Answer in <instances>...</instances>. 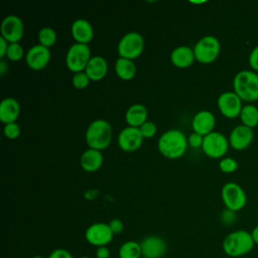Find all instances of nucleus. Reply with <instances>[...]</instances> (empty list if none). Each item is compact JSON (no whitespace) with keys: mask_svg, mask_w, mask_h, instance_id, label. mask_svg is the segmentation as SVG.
I'll return each mask as SVG.
<instances>
[{"mask_svg":"<svg viewBox=\"0 0 258 258\" xmlns=\"http://www.w3.org/2000/svg\"><path fill=\"white\" fill-rule=\"evenodd\" d=\"M187 137L178 129L164 132L158 139V151L166 158L176 159L181 157L187 148Z\"/></svg>","mask_w":258,"mask_h":258,"instance_id":"obj_1","label":"nucleus"},{"mask_svg":"<svg viewBox=\"0 0 258 258\" xmlns=\"http://www.w3.org/2000/svg\"><path fill=\"white\" fill-rule=\"evenodd\" d=\"M255 246L251 232L240 229L229 233L223 240L224 253L232 258H239L250 253Z\"/></svg>","mask_w":258,"mask_h":258,"instance_id":"obj_2","label":"nucleus"},{"mask_svg":"<svg viewBox=\"0 0 258 258\" xmlns=\"http://www.w3.org/2000/svg\"><path fill=\"white\" fill-rule=\"evenodd\" d=\"M233 89L244 102L258 101V74L252 70L238 72L233 79Z\"/></svg>","mask_w":258,"mask_h":258,"instance_id":"obj_3","label":"nucleus"},{"mask_svg":"<svg viewBox=\"0 0 258 258\" xmlns=\"http://www.w3.org/2000/svg\"><path fill=\"white\" fill-rule=\"evenodd\" d=\"M112 135L113 131L110 123L104 119H97L87 128L85 138L89 148L101 151L110 145Z\"/></svg>","mask_w":258,"mask_h":258,"instance_id":"obj_4","label":"nucleus"},{"mask_svg":"<svg viewBox=\"0 0 258 258\" xmlns=\"http://www.w3.org/2000/svg\"><path fill=\"white\" fill-rule=\"evenodd\" d=\"M221 51V44L217 37L206 35L202 37L194 47L196 59L201 63H211L215 61Z\"/></svg>","mask_w":258,"mask_h":258,"instance_id":"obj_5","label":"nucleus"},{"mask_svg":"<svg viewBox=\"0 0 258 258\" xmlns=\"http://www.w3.org/2000/svg\"><path fill=\"white\" fill-rule=\"evenodd\" d=\"M221 197L226 209L235 213L241 211L247 204L245 190L241 185L233 181L227 182L223 185Z\"/></svg>","mask_w":258,"mask_h":258,"instance_id":"obj_6","label":"nucleus"},{"mask_svg":"<svg viewBox=\"0 0 258 258\" xmlns=\"http://www.w3.org/2000/svg\"><path fill=\"white\" fill-rule=\"evenodd\" d=\"M144 49V38L143 36L136 32L130 31L126 33L119 41L117 50L120 57L135 59L143 52Z\"/></svg>","mask_w":258,"mask_h":258,"instance_id":"obj_7","label":"nucleus"},{"mask_svg":"<svg viewBox=\"0 0 258 258\" xmlns=\"http://www.w3.org/2000/svg\"><path fill=\"white\" fill-rule=\"evenodd\" d=\"M91 57V50L88 44L75 43L67 52L66 64L68 69L75 74L84 72Z\"/></svg>","mask_w":258,"mask_h":258,"instance_id":"obj_8","label":"nucleus"},{"mask_svg":"<svg viewBox=\"0 0 258 258\" xmlns=\"http://www.w3.org/2000/svg\"><path fill=\"white\" fill-rule=\"evenodd\" d=\"M229 146V140L224 134L213 131L210 134L204 136L202 149L207 156L218 159L222 158L227 153Z\"/></svg>","mask_w":258,"mask_h":258,"instance_id":"obj_9","label":"nucleus"},{"mask_svg":"<svg viewBox=\"0 0 258 258\" xmlns=\"http://www.w3.org/2000/svg\"><path fill=\"white\" fill-rule=\"evenodd\" d=\"M242 100L239 96L234 92H224L218 97L217 105L219 108L220 113L228 118V119H235L240 116L242 111L243 105Z\"/></svg>","mask_w":258,"mask_h":258,"instance_id":"obj_10","label":"nucleus"},{"mask_svg":"<svg viewBox=\"0 0 258 258\" xmlns=\"http://www.w3.org/2000/svg\"><path fill=\"white\" fill-rule=\"evenodd\" d=\"M113 236L114 234L111 231L109 224L102 222L92 224L85 232L87 242L96 247L107 246L112 241Z\"/></svg>","mask_w":258,"mask_h":258,"instance_id":"obj_11","label":"nucleus"},{"mask_svg":"<svg viewBox=\"0 0 258 258\" xmlns=\"http://www.w3.org/2000/svg\"><path fill=\"white\" fill-rule=\"evenodd\" d=\"M1 36L9 43H19L24 34V24L16 15L6 16L1 23Z\"/></svg>","mask_w":258,"mask_h":258,"instance_id":"obj_12","label":"nucleus"},{"mask_svg":"<svg viewBox=\"0 0 258 258\" xmlns=\"http://www.w3.org/2000/svg\"><path fill=\"white\" fill-rule=\"evenodd\" d=\"M140 246L143 258H162L167 248L165 240L157 235L145 237L140 242Z\"/></svg>","mask_w":258,"mask_h":258,"instance_id":"obj_13","label":"nucleus"},{"mask_svg":"<svg viewBox=\"0 0 258 258\" xmlns=\"http://www.w3.org/2000/svg\"><path fill=\"white\" fill-rule=\"evenodd\" d=\"M254 139L253 129L241 124L232 129L229 135V144L235 150H244L249 147Z\"/></svg>","mask_w":258,"mask_h":258,"instance_id":"obj_14","label":"nucleus"},{"mask_svg":"<svg viewBox=\"0 0 258 258\" xmlns=\"http://www.w3.org/2000/svg\"><path fill=\"white\" fill-rule=\"evenodd\" d=\"M27 66L34 71L44 69L50 60V50L39 43L28 49L25 55Z\"/></svg>","mask_w":258,"mask_h":258,"instance_id":"obj_15","label":"nucleus"},{"mask_svg":"<svg viewBox=\"0 0 258 258\" xmlns=\"http://www.w3.org/2000/svg\"><path fill=\"white\" fill-rule=\"evenodd\" d=\"M143 139L139 128L128 126L119 133L118 145L122 150L132 152L141 146Z\"/></svg>","mask_w":258,"mask_h":258,"instance_id":"obj_16","label":"nucleus"},{"mask_svg":"<svg viewBox=\"0 0 258 258\" xmlns=\"http://www.w3.org/2000/svg\"><path fill=\"white\" fill-rule=\"evenodd\" d=\"M216 125V119L214 114L208 110H202L198 112L191 121V127L194 132L206 136L214 131Z\"/></svg>","mask_w":258,"mask_h":258,"instance_id":"obj_17","label":"nucleus"},{"mask_svg":"<svg viewBox=\"0 0 258 258\" xmlns=\"http://www.w3.org/2000/svg\"><path fill=\"white\" fill-rule=\"evenodd\" d=\"M71 32L76 43L88 44L94 37V30L91 23L86 19H77L73 22Z\"/></svg>","mask_w":258,"mask_h":258,"instance_id":"obj_18","label":"nucleus"},{"mask_svg":"<svg viewBox=\"0 0 258 258\" xmlns=\"http://www.w3.org/2000/svg\"><path fill=\"white\" fill-rule=\"evenodd\" d=\"M170 60L174 67L179 69H185L190 67L196 60L194 48L186 45H180L175 47L171 51Z\"/></svg>","mask_w":258,"mask_h":258,"instance_id":"obj_19","label":"nucleus"},{"mask_svg":"<svg viewBox=\"0 0 258 258\" xmlns=\"http://www.w3.org/2000/svg\"><path fill=\"white\" fill-rule=\"evenodd\" d=\"M108 72V63L106 59L101 55L92 56L88 62L85 73L91 81H101L105 78Z\"/></svg>","mask_w":258,"mask_h":258,"instance_id":"obj_20","label":"nucleus"},{"mask_svg":"<svg viewBox=\"0 0 258 258\" xmlns=\"http://www.w3.org/2000/svg\"><path fill=\"white\" fill-rule=\"evenodd\" d=\"M103 154L100 150L88 148L85 150L80 158V164L82 168L87 172H95L103 164Z\"/></svg>","mask_w":258,"mask_h":258,"instance_id":"obj_21","label":"nucleus"},{"mask_svg":"<svg viewBox=\"0 0 258 258\" xmlns=\"http://www.w3.org/2000/svg\"><path fill=\"white\" fill-rule=\"evenodd\" d=\"M20 114L19 103L13 98H5L0 104V120L6 125L17 120Z\"/></svg>","mask_w":258,"mask_h":258,"instance_id":"obj_22","label":"nucleus"},{"mask_svg":"<svg viewBox=\"0 0 258 258\" xmlns=\"http://www.w3.org/2000/svg\"><path fill=\"white\" fill-rule=\"evenodd\" d=\"M125 120L128 126L139 128L147 121V109L142 104H134L127 109Z\"/></svg>","mask_w":258,"mask_h":258,"instance_id":"obj_23","label":"nucleus"},{"mask_svg":"<svg viewBox=\"0 0 258 258\" xmlns=\"http://www.w3.org/2000/svg\"><path fill=\"white\" fill-rule=\"evenodd\" d=\"M115 72L121 80L130 81L135 77L137 69L133 60L119 57L115 62Z\"/></svg>","mask_w":258,"mask_h":258,"instance_id":"obj_24","label":"nucleus"},{"mask_svg":"<svg viewBox=\"0 0 258 258\" xmlns=\"http://www.w3.org/2000/svg\"><path fill=\"white\" fill-rule=\"evenodd\" d=\"M239 118L243 125L254 129L258 125V108L251 104L243 106Z\"/></svg>","mask_w":258,"mask_h":258,"instance_id":"obj_25","label":"nucleus"},{"mask_svg":"<svg viewBox=\"0 0 258 258\" xmlns=\"http://www.w3.org/2000/svg\"><path fill=\"white\" fill-rule=\"evenodd\" d=\"M119 258H141V246L136 241H126L123 243L118 251Z\"/></svg>","mask_w":258,"mask_h":258,"instance_id":"obj_26","label":"nucleus"},{"mask_svg":"<svg viewBox=\"0 0 258 258\" xmlns=\"http://www.w3.org/2000/svg\"><path fill=\"white\" fill-rule=\"evenodd\" d=\"M39 44L44 47H51L56 42V32L51 27H43L37 34Z\"/></svg>","mask_w":258,"mask_h":258,"instance_id":"obj_27","label":"nucleus"},{"mask_svg":"<svg viewBox=\"0 0 258 258\" xmlns=\"http://www.w3.org/2000/svg\"><path fill=\"white\" fill-rule=\"evenodd\" d=\"M24 55V49L20 43H9L6 56L11 61H18Z\"/></svg>","mask_w":258,"mask_h":258,"instance_id":"obj_28","label":"nucleus"},{"mask_svg":"<svg viewBox=\"0 0 258 258\" xmlns=\"http://www.w3.org/2000/svg\"><path fill=\"white\" fill-rule=\"evenodd\" d=\"M219 168L224 173H232L238 169V162L232 157H224L219 162Z\"/></svg>","mask_w":258,"mask_h":258,"instance_id":"obj_29","label":"nucleus"},{"mask_svg":"<svg viewBox=\"0 0 258 258\" xmlns=\"http://www.w3.org/2000/svg\"><path fill=\"white\" fill-rule=\"evenodd\" d=\"M90 79L89 77L87 76V74L84 72H80V73H76L74 74L73 78H72V83H73V86L78 89V90H83V89H86L88 86H89V83H90Z\"/></svg>","mask_w":258,"mask_h":258,"instance_id":"obj_30","label":"nucleus"},{"mask_svg":"<svg viewBox=\"0 0 258 258\" xmlns=\"http://www.w3.org/2000/svg\"><path fill=\"white\" fill-rule=\"evenodd\" d=\"M140 133L143 138H152L156 134V125L151 121H146L139 127Z\"/></svg>","mask_w":258,"mask_h":258,"instance_id":"obj_31","label":"nucleus"},{"mask_svg":"<svg viewBox=\"0 0 258 258\" xmlns=\"http://www.w3.org/2000/svg\"><path fill=\"white\" fill-rule=\"evenodd\" d=\"M4 135L8 139H16L20 135V127L16 122L6 124L4 126Z\"/></svg>","mask_w":258,"mask_h":258,"instance_id":"obj_32","label":"nucleus"},{"mask_svg":"<svg viewBox=\"0 0 258 258\" xmlns=\"http://www.w3.org/2000/svg\"><path fill=\"white\" fill-rule=\"evenodd\" d=\"M203 142H204V136L199 134V133L192 132L187 137V144L190 147H192V148H200V147H202Z\"/></svg>","mask_w":258,"mask_h":258,"instance_id":"obj_33","label":"nucleus"},{"mask_svg":"<svg viewBox=\"0 0 258 258\" xmlns=\"http://www.w3.org/2000/svg\"><path fill=\"white\" fill-rule=\"evenodd\" d=\"M248 62L252 71L258 72V45H256L250 52L248 57Z\"/></svg>","mask_w":258,"mask_h":258,"instance_id":"obj_34","label":"nucleus"},{"mask_svg":"<svg viewBox=\"0 0 258 258\" xmlns=\"http://www.w3.org/2000/svg\"><path fill=\"white\" fill-rule=\"evenodd\" d=\"M109 227H110V229H111V231L113 232L114 235L121 234L124 230V225H123L122 221L119 220V219L111 220L110 223H109Z\"/></svg>","mask_w":258,"mask_h":258,"instance_id":"obj_35","label":"nucleus"},{"mask_svg":"<svg viewBox=\"0 0 258 258\" xmlns=\"http://www.w3.org/2000/svg\"><path fill=\"white\" fill-rule=\"evenodd\" d=\"M48 258H74V257L68 250L62 248H57L49 254Z\"/></svg>","mask_w":258,"mask_h":258,"instance_id":"obj_36","label":"nucleus"},{"mask_svg":"<svg viewBox=\"0 0 258 258\" xmlns=\"http://www.w3.org/2000/svg\"><path fill=\"white\" fill-rule=\"evenodd\" d=\"M221 220L225 224H231L235 221V212H232L230 210H225L221 215Z\"/></svg>","mask_w":258,"mask_h":258,"instance_id":"obj_37","label":"nucleus"},{"mask_svg":"<svg viewBox=\"0 0 258 258\" xmlns=\"http://www.w3.org/2000/svg\"><path fill=\"white\" fill-rule=\"evenodd\" d=\"M96 258H110V250L107 246L97 247Z\"/></svg>","mask_w":258,"mask_h":258,"instance_id":"obj_38","label":"nucleus"},{"mask_svg":"<svg viewBox=\"0 0 258 258\" xmlns=\"http://www.w3.org/2000/svg\"><path fill=\"white\" fill-rule=\"evenodd\" d=\"M8 46H9V42L7 40H5L2 36H0V57H1V59H3V57L6 56Z\"/></svg>","mask_w":258,"mask_h":258,"instance_id":"obj_39","label":"nucleus"},{"mask_svg":"<svg viewBox=\"0 0 258 258\" xmlns=\"http://www.w3.org/2000/svg\"><path fill=\"white\" fill-rule=\"evenodd\" d=\"M251 236L253 238V241L255 245H258V225L255 226L251 231Z\"/></svg>","mask_w":258,"mask_h":258,"instance_id":"obj_40","label":"nucleus"},{"mask_svg":"<svg viewBox=\"0 0 258 258\" xmlns=\"http://www.w3.org/2000/svg\"><path fill=\"white\" fill-rule=\"evenodd\" d=\"M7 70H8V67L6 64V61L4 59H1L0 60V74H1V76H4Z\"/></svg>","mask_w":258,"mask_h":258,"instance_id":"obj_41","label":"nucleus"},{"mask_svg":"<svg viewBox=\"0 0 258 258\" xmlns=\"http://www.w3.org/2000/svg\"><path fill=\"white\" fill-rule=\"evenodd\" d=\"M32 258H45V257H43V256H39V255H36V256H33Z\"/></svg>","mask_w":258,"mask_h":258,"instance_id":"obj_42","label":"nucleus"},{"mask_svg":"<svg viewBox=\"0 0 258 258\" xmlns=\"http://www.w3.org/2000/svg\"><path fill=\"white\" fill-rule=\"evenodd\" d=\"M79 258H91V257H89V256H81Z\"/></svg>","mask_w":258,"mask_h":258,"instance_id":"obj_43","label":"nucleus"}]
</instances>
